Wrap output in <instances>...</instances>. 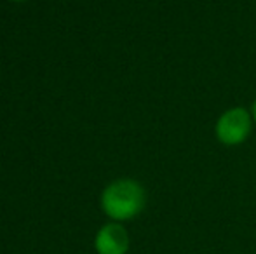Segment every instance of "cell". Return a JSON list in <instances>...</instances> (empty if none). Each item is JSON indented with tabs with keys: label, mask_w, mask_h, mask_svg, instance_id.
I'll list each match as a JSON object with an SVG mask.
<instances>
[{
	"label": "cell",
	"mask_w": 256,
	"mask_h": 254,
	"mask_svg": "<svg viewBox=\"0 0 256 254\" xmlns=\"http://www.w3.org/2000/svg\"><path fill=\"white\" fill-rule=\"evenodd\" d=\"M102 207L112 220H131L145 207V190L134 180H117L104 188Z\"/></svg>",
	"instance_id": "6da1fadb"
},
{
	"label": "cell",
	"mask_w": 256,
	"mask_h": 254,
	"mask_svg": "<svg viewBox=\"0 0 256 254\" xmlns=\"http://www.w3.org/2000/svg\"><path fill=\"white\" fill-rule=\"evenodd\" d=\"M253 126V115L246 108H230L218 119L214 127L216 138L226 146L240 145L246 141Z\"/></svg>",
	"instance_id": "7a4b0ae2"
},
{
	"label": "cell",
	"mask_w": 256,
	"mask_h": 254,
	"mask_svg": "<svg viewBox=\"0 0 256 254\" xmlns=\"http://www.w3.org/2000/svg\"><path fill=\"white\" fill-rule=\"evenodd\" d=\"M94 244L98 254H126L129 249V235L124 227L110 223L98 232Z\"/></svg>",
	"instance_id": "3957f363"
},
{
	"label": "cell",
	"mask_w": 256,
	"mask_h": 254,
	"mask_svg": "<svg viewBox=\"0 0 256 254\" xmlns=\"http://www.w3.org/2000/svg\"><path fill=\"white\" fill-rule=\"evenodd\" d=\"M251 115H253L254 122H256V101L253 103V108H251Z\"/></svg>",
	"instance_id": "277c9868"
},
{
	"label": "cell",
	"mask_w": 256,
	"mask_h": 254,
	"mask_svg": "<svg viewBox=\"0 0 256 254\" xmlns=\"http://www.w3.org/2000/svg\"><path fill=\"white\" fill-rule=\"evenodd\" d=\"M12 2H24V0H12Z\"/></svg>",
	"instance_id": "5b68a950"
}]
</instances>
